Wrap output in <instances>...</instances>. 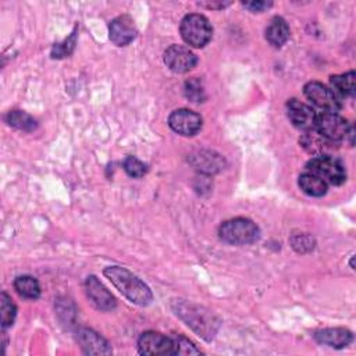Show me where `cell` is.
<instances>
[{
  "mask_svg": "<svg viewBox=\"0 0 356 356\" xmlns=\"http://www.w3.org/2000/svg\"><path fill=\"white\" fill-rule=\"evenodd\" d=\"M355 71H348L345 74L339 75H331L330 82L332 88L335 89V93H338L342 97L355 96L356 93V83H355Z\"/></svg>",
  "mask_w": 356,
  "mask_h": 356,
  "instance_id": "ffe728a7",
  "label": "cell"
},
{
  "mask_svg": "<svg viewBox=\"0 0 356 356\" xmlns=\"http://www.w3.org/2000/svg\"><path fill=\"white\" fill-rule=\"evenodd\" d=\"M179 32L186 44L200 49L210 42L213 28L204 15L188 14L181 21Z\"/></svg>",
  "mask_w": 356,
  "mask_h": 356,
  "instance_id": "277c9868",
  "label": "cell"
},
{
  "mask_svg": "<svg viewBox=\"0 0 356 356\" xmlns=\"http://www.w3.org/2000/svg\"><path fill=\"white\" fill-rule=\"evenodd\" d=\"M174 355H200V349L195 346L192 341L185 337H174Z\"/></svg>",
  "mask_w": 356,
  "mask_h": 356,
  "instance_id": "4316f807",
  "label": "cell"
},
{
  "mask_svg": "<svg viewBox=\"0 0 356 356\" xmlns=\"http://www.w3.org/2000/svg\"><path fill=\"white\" fill-rule=\"evenodd\" d=\"M76 342L86 355H110L113 349L106 338L92 328L81 327L75 334Z\"/></svg>",
  "mask_w": 356,
  "mask_h": 356,
  "instance_id": "7c38bea8",
  "label": "cell"
},
{
  "mask_svg": "<svg viewBox=\"0 0 356 356\" xmlns=\"http://www.w3.org/2000/svg\"><path fill=\"white\" fill-rule=\"evenodd\" d=\"M184 93L186 96V99H189V102L192 103H202L206 99V93H204V88L203 83L199 78H191L185 82L184 86Z\"/></svg>",
  "mask_w": 356,
  "mask_h": 356,
  "instance_id": "d4e9b609",
  "label": "cell"
},
{
  "mask_svg": "<svg viewBox=\"0 0 356 356\" xmlns=\"http://www.w3.org/2000/svg\"><path fill=\"white\" fill-rule=\"evenodd\" d=\"M168 125L179 135L193 136L202 129L203 118L189 108H178L170 114Z\"/></svg>",
  "mask_w": 356,
  "mask_h": 356,
  "instance_id": "9c48e42d",
  "label": "cell"
},
{
  "mask_svg": "<svg viewBox=\"0 0 356 356\" xmlns=\"http://www.w3.org/2000/svg\"><path fill=\"white\" fill-rule=\"evenodd\" d=\"M171 309L188 327H191L203 339L211 341L216 337L220 321L210 310L184 299H174L171 302Z\"/></svg>",
  "mask_w": 356,
  "mask_h": 356,
  "instance_id": "6da1fadb",
  "label": "cell"
},
{
  "mask_svg": "<svg viewBox=\"0 0 356 356\" xmlns=\"http://www.w3.org/2000/svg\"><path fill=\"white\" fill-rule=\"evenodd\" d=\"M6 122L19 131L32 132L38 128V121L28 113L22 110H11L6 115Z\"/></svg>",
  "mask_w": 356,
  "mask_h": 356,
  "instance_id": "44dd1931",
  "label": "cell"
},
{
  "mask_svg": "<svg viewBox=\"0 0 356 356\" xmlns=\"http://www.w3.org/2000/svg\"><path fill=\"white\" fill-rule=\"evenodd\" d=\"M305 96L318 108L328 113H338L342 107L338 95L321 82L310 81L303 88Z\"/></svg>",
  "mask_w": 356,
  "mask_h": 356,
  "instance_id": "52a82bcc",
  "label": "cell"
},
{
  "mask_svg": "<svg viewBox=\"0 0 356 356\" xmlns=\"http://www.w3.org/2000/svg\"><path fill=\"white\" fill-rule=\"evenodd\" d=\"M289 38V26L282 17H273L266 28V39L274 47H281Z\"/></svg>",
  "mask_w": 356,
  "mask_h": 356,
  "instance_id": "ac0fdd59",
  "label": "cell"
},
{
  "mask_svg": "<svg viewBox=\"0 0 356 356\" xmlns=\"http://www.w3.org/2000/svg\"><path fill=\"white\" fill-rule=\"evenodd\" d=\"M199 4L203 6V7H207V8H224V7L229 6V1H227V3H222V1L214 3V1H211V3H199Z\"/></svg>",
  "mask_w": 356,
  "mask_h": 356,
  "instance_id": "f546056e",
  "label": "cell"
},
{
  "mask_svg": "<svg viewBox=\"0 0 356 356\" xmlns=\"http://www.w3.org/2000/svg\"><path fill=\"white\" fill-rule=\"evenodd\" d=\"M103 274L129 302L139 306H147L153 300L150 288L129 270L120 266H108L103 270Z\"/></svg>",
  "mask_w": 356,
  "mask_h": 356,
  "instance_id": "7a4b0ae2",
  "label": "cell"
},
{
  "mask_svg": "<svg viewBox=\"0 0 356 356\" xmlns=\"http://www.w3.org/2000/svg\"><path fill=\"white\" fill-rule=\"evenodd\" d=\"M299 188L309 196H314V197H320V196H324L327 193V189H328V185L320 179L318 177L310 174V172H303L300 177H299Z\"/></svg>",
  "mask_w": 356,
  "mask_h": 356,
  "instance_id": "d6986e66",
  "label": "cell"
},
{
  "mask_svg": "<svg viewBox=\"0 0 356 356\" xmlns=\"http://www.w3.org/2000/svg\"><path fill=\"white\" fill-rule=\"evenodd\" d=\"M136 33L138 29L135 26V22L127 14L115 17L108 25V36L115 46L129 44L136 38Z\"/></svg>",
  "mask_w": 356,
  "mask_h": 356,
  "instance_id": "4fadbf2b",
  "label": "cell"
},
{
  "mask_svg": "<svg viewBox=\"0 0 356 356\" xmlns=\"http://www.w3.org/2000/svg\"><path fill=\"white\" fill-rule=\"evenodd\" d=\"M0 309H1V327L4 330L7 327L13 325L14 318L17 316V306L14 305V302L6 292H1Z\"/></svg>",
  "mask_w": 356,
  "mask_h": 356,
  "instance_id": "cb8c5ba5",
  "label": "cell"
},
{
  "mask_svg": "<svg viewBox=\"0 0 356 356\" xmlns=\"http://www.w3.org/2000/svg\"><path fill=\"white\" fill-rule=\"evenodd\" d=\"M286 110H288V117H289L291 122L296 128H299L302 131L314 129L317 113L314 111L313 107H310L306 103H302L296 99H291L286 103Z\"/></svg>",
  "mask_w": 356,
  "mask_h": 356,
  "instance_id": "9a60e30c",
  "label": "cell"
},
{
  "mask_svg": "<svg viewBox=\"0 0 356 356\" xmlns=\"http://www.w3.org/2000/svg\"><path fill=\"white\" fill-rule=\"evenodd\" d=\"M242 4H243V7H246L252 13H263V11H266L267 8H270L273 6L271 1H261V0H259V1H243Z\"/></svg>",
  "mask_w": 356,
  "mask_h": 356,
  "instance_id": "f1b7e54d",
  "label": "cell"
},
{
  "mask_svg": "<svg viewBox=\"0 0 356 356\" xmlns=\"http://www.w3.org/2000/svg\"><path fill=\"white\" fill-rule=\"evenodd\" d=\"M17 293L25 299H38L40 295V285L32 275H19L14 280Z\"/></svg>",
  "mask_w": 356,
  "mask_h": 356,
  "instance_id": "7402d4cb",
  "label": "cell"
},
{
  "mask_svg": "<svg viewBox=\"0 0 356 356\" xmlns=\"http://www.w3.org/2000/svg\"><path fill=\"white\" fill-rule=\"evenodd\" d=\"M138 350L140 355L152 356L174 355V341L160 332L146 331L138 339Z\"/></svg>",
  "mask_w": 356,
  "mask_h": 356,
  "instance_id": "ba28073f",
  "label": "cell"
},
{
  "mask_svg": "<svg viewBox=\"0 0 356 356\" xmlns=\"http://www.w3.org/2000/svg\"><path fill=\"white\" fill-rule=\"evenodd\" d=\"M218 236L229 245H250L259 241L260 229L252 220L235 217L218 227Z\"/></svg>",
  "mask_w": 356,
  "mask_h": 356,
  "instance_id": "3957f363",
  "label": "cell"
},
{
  "mask_svg": "<svg viewBox=\"0 0 356 356\" xmlns=\"http://www.w3.org/2000/svg\"><path fill=\"white\" fill-rule=\"evenodd\" d=\"M300 145L313 156L321 157V156H331L337 149V142H332L324 136H321L317 131L312 129L307 131L300 138Z\"/></svg>",
  "mask_w": 356,
  "mask_h": 356,
  "instance_id": "2e32d148",
  "label": "cell"
},
{
  "mask_svg": "<svg viewBox=\"0 0 356 356\" xmlns=\"http://www.w3.org/2000/svg\"><path fill=\"white\" fill-rule=\"evenodd\" d=\"M306 170L323 179L327 185H341L346 179V168L343 163L334 156L313 157L307 161Z\"/></svg>",
  "mask_w": 356,
  "mask_h": 356,
  "instance_id": "5b68a950",
  "label": "cell"
},
{
  "mask_svg": "<svg viewBox=\"0 0 356 356\" xmlns=\"http://www.w3.org/2000/svg\"><path fill=\"white\" fill-rule=\"evenodd\" d=\"M314 339L318 343L327 345L330 348L342 349L353 341V335L346 328L334 327V328H323V330L316 331L314 332Z\"/></svg>",
  "mask_w": 356,
  "mask_h": 356,
  "instance_id": "e0dca14e",
  "label": "cell"
},
{
  "mask_svg": "<svg viewBox=\"0 0 356 356\" xmlns=\"http://www.w3.org/2000/svg\"><path fill=\"white\" fill-rule=\"evenodd\" d=\"M78 28H75L71 35L64 39L63 42L60 43H54L53 47H51V57L53 58H64V57H68L74 49H75V44H76V36H78Z\"/></svg>",
  "mask_w": 356,
  "mask_h": 356,
  "instance_id": "603a6c76",
  "label": "cell"
},
{
  "mask_svg": "<svg viewBox=\"0 0 356 356\" xmlns=\"http://www.w3.org/2000/svg\"><path fill=\"white\" fill-rule=\"evenodd\" d=\"M164 63L171 71L177 74H184L191 71L196 65L197 57L193 51L189 50V47H185L182 44H171L164 51Z\"/></svg>",
  "mask_w": 356,
  "mask_h": 356,
  "instance_id": "8fae6325",
  "label": "cell"
},
{
  "mask_svg": "<svg viewBox=\"0 0 356 356\" xmlns=\"http://www.w3.org/2000/svg\"><path fill=\"white\" fill-rule=\"evenodd\" d=\"M292 246L296 252H300V253H305V252H309L313 249L314 246V242L313 239L306 235V234H300V235H295L292 236Z\"/></svg>",
  "mask_w": 356,
  "mask_h": 356,
  "instance_id": "83f0119b",
  "label": "cell"
},
{
  "mask_svg": "<svg viewBox=\"0 0 356 356\" xmlns=\"http://www.w3.org/2000/svg\"><path fill=\"white\" fill-rule=\"evenodd\" d=\"M124 170L125 172L132 177V178H142L146 172H147V167L145 163H142L139 159L134 157V156H128L125 157L124 163Z\"/></svg>",
  "mask_w": 356,
  "mask_h": 356,
  "instance_id": "484cf974",
  "label": "cell"
},
{
  "mask_svg": "<svg viewBox=\"0 0 356 356\" xmlns=\"http://www.w3.org/2000/svg\"><path fill=\"white\" fill-rule=\"evenodd\" d=\"M188 161L196 171L206 175L216 174L225 165L224 157L213 150H196L188 157Z\"/></svg>",
  "mask_w": 356,
  "mask_h": 356,
  "instance_id": "5bb4252c",
  "label": "cell"
},
{
  "mask_svg": "<svg viewBox=\"0 0 356 356\" xmlns=\"http://www.w3.org/2000/svg\"><path fill=\"white\" fill-rule=\"evenodd\" d=\"M85 292L92 305L102 312H111L117 306L114 295L95 275H89L85 280Z\"/></svg>",
  "mask_w": 356,
  "mask_h": 356,
  "instance_id": "30bf717a",
  "label": "cell"
},
{
  "mask_svg": "<svg viewBox=\"0 0 356 356\" xmlns=\"http://www.w3.org/2000/svg\"><path fill=\"white\" fill-rule=\"evenodd\" d=\"M349 128H350V124L348 122V120L341 117L338 113L323 111L316 115L314 131H317L321 136L332 142L338 143L343 139L346 140Z\"/></svg>",
  "mask_w": 356,
  "mask_h": 356,
  "instance_id": "8992f818",
  "label": "cell"
}]
</instances>
